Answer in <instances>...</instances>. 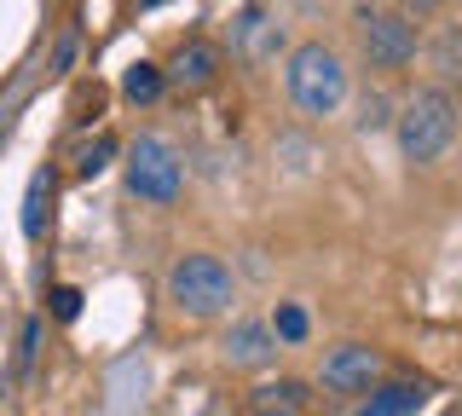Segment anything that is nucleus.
Here are the masks:
<instances>
[{"mask_svg": "<svg viewBox=\"0 0 462 416\" xmlns=\"http://www.w3.org/2000/svg\"><path fill=\"white\" fill-rule=\"evenodd\" d=\"M283 47V23H272L266 6H249L237 23H231V52H237L243 64H272Z\"/></svg>", "mask_w": 462, "mask_h": 416, "instance_id": "6e6552de", "label": "nucleus"}, {"mask_svg": "<svg viewBox=\"0 0 462 416\" xmlns=\"http://www.w3.org/2000/svg\"><path fill=\"white\" fill-rule=\"evenodd\" d=\"M404 12H428V6H439V0H399Z\"/></svg>", "mask_w": 462, "mask_h": 416, "instance_id": "6ab92c4d", "label": "nucleus"}, {"mask_svg": "<svg viewBox=\"0 0 462 416\" xmlns=\"http://www.w3.org/2000/svg\"><path fill=\"white\" fill-rule=\"evenodd\" d=\"M220 353H226V365H231V370H266L272 358H278V336H272V324H266V319H243V324H231V329H226Z\"/></svg>", "mask_w": 462, "mask_h": 416, "instance_id": "0eeeda50", "label": "nucleus"}, {"mask_svg": "<svg viewBox=\"0 0 462 416\" xmlns=\"http://www.w3.org/2000/svg\"><path fill=\"white\" fill-rule=\"evenodd\" d=\"M307 382H295V376H278V382H254L249 393H243V411L249 416H300L307 411Z\"/></svg>", "mask_w": 462, "mask_h": 416, "instance_id": "9d476101", "label": "nucleus"}, {"mask_svg": "<svg viewBox=\"0 0 462 416\" xmlns=\"http://www.w3.org/2000/svg\"><path fill=\"white\" fill-rule=\"evenodd\" d=\"M47 203H52V174H35L23 191V237L47 232Z\"/></svg>", "mask_w": 462, "mask_h": 416, "instance_id": "f8f14e48", "label": "nucleus"}, {"mask_svg": "<svg viewBox=\"0 0 462 416\" xmlns=\"http://www.w3.org/2000/svg\"><path fill=\"white\" fill-rule=\"evenodd\" d=\"M399 151H404V162H439L445 151L457 145V134H462V105H457V93L451 88H416L411 98L399 105Z\"/></svg>", "mask_w": 462, "mask_h": 416, "instance_id": "f257e3e1", "label": "nucleus"}, {"mask_svg": "<svg viewBox=\"0 0 462 416\" xmlns=\"http://www.w3.org/2000/svg\"><path fill=\"white\" fill-rule=\"evenodd\" d=\"M382 376H387V358H382V347H370V341H341V347H329L324 365H318V382H324L329 393H346V399H365Z\"/></svg>", "mask_w": 462, "mask_h": 416, "instance_id": "423d86ee", "label": "nucleus"}, {"mask_svg": "<svg viewBox=\"0 0 462 416\" xmlns=\"http://www.w3.org/2000/svg\"><path fill=\"white\" fill-rule=\"evenodd\" d=\"M214 76H220V47H214V41H185V47L173 52V64L162 69V81H173V88H185V93L208 88Z\"/></svg>", "mask_w": 462, "mask_h": 416, "instance_id": "1a4fd4ad", "label": "nucleus"}, {"mask_svg": "<svg viewBox=\"0 0 462 416\" xmlns=\"http://www.w3.org/2000/svg\"><path fill=\"white\" fill-rule=\"evenodd\" d=\"M382 122H393V116H387V98L382 93H365V98H358V127L370 134V127H382Z\"/></svg>", "mask_w": 462, "mask_h": 416, "instance_id": "dca6fc26", "label": "nucleus"}, {"mask_svg": "<svg viewBox=\"0 0 462 416\" xmlns=\"http://www.w3.org/2000/svg\"><path fill=\"white\" fill-rule=\"evenodd\" d=\"M122 93L134 98V105H151L156 93H162V64H151V59H139L134 69L122 76Z\"/></svg>", "mask_w": 462, "mask_h": 416, "instance_id": "ddd939ff", "label": "nucleus"}, {"mask_svg": "<svg viewBox=\"0 0 462 416\" xmlns=\"http://www.w3.org/2000/svg\"><path fill=\"white\" fill-rule=\"evenodd\" d=\"M52 312H58V319H76V312H81V290H69V283H58V290H52Z\"/></svg>", "mask_w": 462, "mask_h": 416, "instance_id": "f3484780", "label": "nucleus"}, {"mask_svg": "<svg viewBox=\"0 0 462 416\" xmlns=\"http://www.w3.org/2000/svg\"><path fill=\"white\" fill-rule=\"evenodd\" d=\"M35 341H41V324L29 319V324H23V347H18V365H23V370H29V358H35Z\"/></svg>", "mask_w": 462, "mask_h": 416, "instance_id": "a211bd4d", "label": "nucleus"}, {"mask_svg": "<svg viewBox=\"0 0 462 416\" xmlns=\"http://www.w3.org/2000/svg\"><path fill=\"white\" fill-rule=\"evenodd\" d=\"M185 185V168H180V151L168 145L162 134H139L127 145V191L139 203H173Z\"/></svg>", "mask_w": 462, "mask_h": 416, "instance_id": "39448f33", "label": "nucleus"}, {"mask_svg": "<svg viewBox=\"0 0 462 416\" xmlns=\"http://www.w3.org/2000/svg\"><path fill=\"white\" fill-rule=\"evenodd\" d=\"M422 399H428V382H375L358 416H416Z\"/></svg>", "mask_w": 462, "mask_h": 416, "instance_id": "9b49d317", "label": "nucleus"}, {"mask_svg": "<svg viewBox=\"0 0 462 416\" xmlns=\"http://www.w3.org/2000/svg\"><path fill=\"white\" fill-rule=\"evenodd\" d=\"M168 300L185 319H220L237 300V278H231V266L220 254H180L168 266Z\"/></svg>", "mask_w": 462, "mask_h": 416, "instance_id": "7ed1b4c3", "label": "nucleus"}, {"mask_svg": "<svg viewBox=\"0 0 462 416\" xmlns=\"http://www.w3.org/2000/svg\"><path fill=\"white\" fill-rule=\"evenodd\" d=\"M307 307H295V300H278V312H272V336L278 341H307Z\"/></svg>", "mask_w": 462, "mask_h": 416, "instance_id": "4468645a", "label": "nucleus"}, {"mask_svg": "<svg viewBox=\"0 0 462 416\" xmlns=\"http://www.w3.org/2000/svg\"><path fill=\"white\" fill-rule=\"evenodd\" d=\"M283 88H289V105L300 116H336L346 105V64L336 47L324 41H300L283 64Z\"/></svg>", "mask_w": 462, "mask_h": 416, "instance_id": "f03ea898", "label": "nucleus"}, {"mask_svg": "<svg viewBox=\"0 0 462 416\" xmlns=\"http://www.w3.org/2000/svg\"><path fill=\"white\" fill-rule=\"evenodd\" d=\"M353 35H358V52L370 59V69H404L416 59V23L399 6H358Z\"/></svg>", "mask_w": 462, "mask_h": 416, "instance_id": "20e7f679", "label": "nucleus"}, {"mask_svg": "<svg viewBox=\"0 0 462 416\" xmlns=\"http://www.w3.org/2000/svg\"><path fill=\"white\" fill-rule=\"evenodd\" d=\"M110 156H116V139H110V134H98L93 145H81V156H76V174H81V180H98V174L110 168Z\"/></svg>", "mask_w": 462, "mask_h": 416, "instance_id": "2eb2a0df", "label": "nucleus"}, {"mask_svg": "<svg viewBox=\"0 0 462 416\" xmlns=\"http://www.w3.org/2000/svg\"><path fill=\"white\" fill-rule=\"evenodd\" d=\"M144 6H162V0H144Z\"/></svg>", "mask_w": 462, "mask_h": 416, "instance_id": "aec40b11", "label": "nucleus"}]
</instances>
